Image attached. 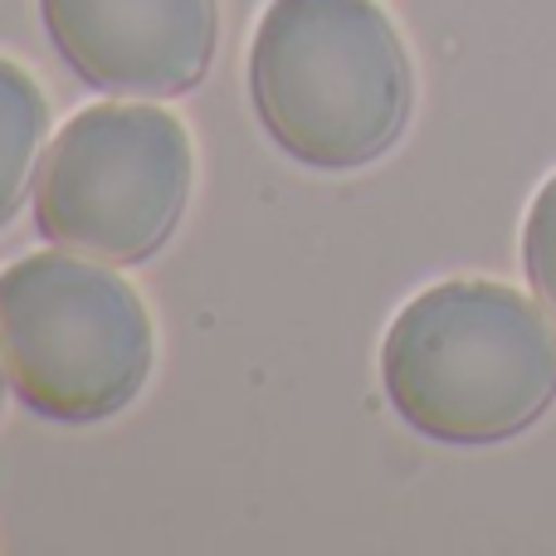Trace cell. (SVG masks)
<instances>
[{
    "label": "cell",
    "mask_w": 556,
    "mask_h": 556,
    "mask_svg": "<svg viewBox=\"0 0 556 556\" xmlns=\"http://www.w3.org/2000/svg\"><path fill=\"white\" fill-rule=\"evenodd\" d=\"M191 137L152 103H93L49 142L35 225L59 250L137 264L166 244L191 195Z\"/></svg>",
    "instance_id": "4"
},
{
    "label": "cell",
    "mask_w": 556,
    "mask_h": 556,
    "mask_svg": "<svg viewBox=\"0 0 556 556\" xmlns=\"http://www.w3.org/2000/svg\"><path fill=\"white\" fill-rule=\"evenodd\" d=\"M5 381H10V376H5V371H0V401H5Z\"/></svg>",
    "instance_id": "8"
},
{
    "label": "cell",
    "mask_w": 556,
    "mask_h": 556,
    "mask_svg": "<svg viewBox=\"0 0 556 556\" xmlns=\"http://www.w3.org/2000/svg\"><path fill=\"white\" fill-rule=\"evenodd\" d=\"M260 123L293 162L352 172L410 123V59L376 0H269L250 45Z\"/></svg>",
    "instance_id": "2"
},
{
    "label": "cell",
    "mask_w": 556,
    "mask_h": 556,
    "mask_svg": "<svg viewBox=\"0 0 556 556\" xmlns=\"http://www.w3.org/2000/svg\"><path fill=\"white\" fill-rule=\"evenodd\" d=\"M522 260H528V278L538 288L542 307L556 323V176L538 191L528 211V230H522Z\"/></svg>",
    "instance_id": "7"
},
{
    "label": "cell",
    "mask_w": 556,
    "mask_h": 556,
    "mask_svg": "<svg viewBox=\"0 0 556 556\" xmlns=\"http://www.w3.org/2000/svg\"><path fill=\"white\" fill-rule=\"evenodd\" d=\"M0 362L15 395L59 425L117 415L152 371V317L88 254H29L0 274Z\"/></svg>",
    "instance_id": "3"
},
{
    "label": "cell",
    "mask_w": 556,
    "mask_h": 556,
    "mask_svg": "<svg viewBox=\"0 0 556 556\" xmlns=\"http://www.w3.org/2000/svg\"><path fill=\"white\" fill-rule=\"evenodd\" d=\"M381 386L440 444L513 440L556 401V323L508 283H434L395 313Z\"/></svg>",
    "instance_id": "1"
},
{
    "label": "cell",
    "mask_w": 556,
    "mask_h": 556,
    "mask_svg": "<svg viewBox=\"0 0 556 556\" xmlns=\"http://www.w3.org/2000/svg\"><path fill=\"white\" fill-rule=\"evenodd\" d=\"M45 132L49 103L39 93V84L20 64L0 59V230L10 225V215L20 211L29 181H35Z\"/></svg>",
    "instance_id": "6"
},
{
    "label": "cell",
    "mask_w": 556,
    "mask_h": 556,
    "mask_svg": "<svg viewBox=\"0 0 556 556\" xmlns=\"http://www.w3.org/2000/svg\"><path fill=\"white\" fill-rule=\"evenodd\" d=\"M39 15L68 68L103 93H186L215 54V0H39Z\"/></svg>",
    "instance_id": "5"
}]
</instances>
